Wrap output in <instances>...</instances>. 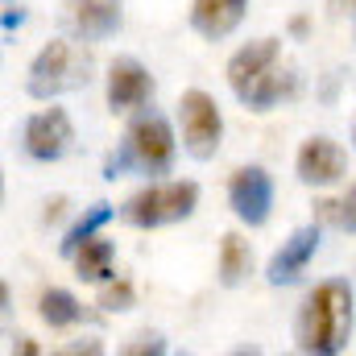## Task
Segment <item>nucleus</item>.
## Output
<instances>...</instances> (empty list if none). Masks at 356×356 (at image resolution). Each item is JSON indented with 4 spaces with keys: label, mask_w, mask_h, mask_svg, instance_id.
<instances>
[{
    "label": "nucleus",
    "mask_w": 356,
    "mask_h": 356,
    "mask_svg": "<svg viewBox=\"0 0 356 356\" xmlns=\"http://www.w3.org/2000/svg\"><path fill=\"white\" fill-rule=\"evenodd\" d=\"M315 253H319V220L307 224V228H298V232L273 253V261H269V269H266L269 286H290V282H298Z\"/></svg>",
    "instance_id": "11"
},
{
    "label": "nucleus",
    "mask_w": 356,
    "mask_h": 356,
    "mask_svg": "<svg viewBox=\"0 0 356 356\" xmlns=\"http://www.w3.org/2000/svg\"><path fill=\"white\" fill-rule=\"evenodd\" d=\"M199 203V186L195 182H149L137 195L124 199L120 220L133 228H162V224H178L195 211Z\"/></svg>",
    "instance_id": "5"
},
{
    "label": "nucleus",
    "mask_w": 356,
    "mask_h": 356,
    "mask_svg": "<svg viewBox=\"0 0 356 356\" xmlns=\"http://www.w3.org/2000/svg\"><path fill=\"white\" fill-rule=\"evenodd\" d=\"M75 273L83 282H112L116 269H112V245L104 236H91L75 249Z\"/></svg>",
    "instance_id": "14"
},
{
    "label": "nucleus",
    "mask_w": 356,
    "mask_h": 356,
    "mask_svg": "<svg viewBox=\"0 0 356 356\" xmlns=\"http://www.w3.org/2000/svg\"><path fill=\"white\" fill-rule=\"evenodd\" d=\"M75 141V129H71V116L63 108H46L38 116L25 120V133H21V145L33 162H58Z\"/></svg>",
    "instance_id": "7"
},
{
    "label": "nucleus",
    "mask_w": 356,
    "mask_h": 356,
    "mask_svg": "<svg viewBox=\"0 0 356 356\" xmlns=\"http://www.w3.org/2000/svg\"><path fill=\"white\" fill-rule=\"evenodd\" d=\"M178 120H182V145L191 158L207 162L216 149H220V137H224V116L216 108V99L207 91H186L178 99Z\"/></svg>",
    "instance_id": "6"
},
{
    "label": "nucleus",
    "mask_w": 356,
    "mask_h": 356,
    "mask_svg": "<svg viewBox=\"0 0 356 356\" xmlns=\"http://www.w3.org/2000/svg\"><path fill=\"white\" fill-rule=\"evenodd\" d=\"M332 4V13H344V8H356V0H327Z\"/></svg>",
    "instance_id": "20"
},
{
    "label": "nucleus",
    "mask_w": 356,
    "mask_h": 356,
    "mask_svg": "<svg viewBox=\"0 0 356 356\" xmlns=\"http://www.w3.org/2000/svg\"><path fill=\"white\" fill-rule=\"evenodd\" d=\"M353 336V286L344 277L319 282L298 307V348L311 356H336Z\"/></svg>",
    "instance_id": "1"
},
{
    "label": "nucleus",
    "mask_w": 356,
    "mask_h": 356,
    "mask_svg": "<svg viewBox=\"0 0 356 356\" xmlns=\"http://www.w3.org/2000/svg\"><path fill=\"white\" fill-rule=\"evenodd\" d=\"M124 21L120 0H67V25L79 42H99Z\"/></svg>",
    "instance_id": "12"
},
{
    "label": "nucleus",
    "mask_w": 356,
    "mask_h": 356,
    "mask_svg": "<svg viewBox=\"0 0 356 356\" xmlns=\"http://www.w3.org/2000/svg\"><path fill=\"white\" fill-rule=\"evenodd\" d=\"M228 203H232L241 224L261 228L269 220V211H273V182H269V175L261 166H241L232 175V182H228Z\"/></svg>",
    "instance_id": "8"
},
{
    "label": "nucleus",
    "mask_w": 356,
    "mask_h": 356,
    "mask_svg": "<svg viewBox=\"0 0 356 356\" xmlns=\"http://www.w3.org/2000/svg\"><path fill=\"white\" fill-rule=\"evenodd\" d=\"M228 88L236 91V99L253 112H269L273 104H282L294 91V75L282 67V46L277 38H257L245 50L232 54L228 63Z\"/></svg>",
    "instance_id": "2"
},
{
    "label": "nucleus",
    "mask_w": 356,
    "mask_h": 356,
    "mask_svg": "<svg viewBox=\"0 0 356 356\" xmlns=\"http://www.w3.org/2000/svg\"><path fill=\"white\" fill-rule=\"evenodd\" d=\"M154 95V75L137 58H116L108 67V108L112 112H133L145 108Z\"/></svg>",
    "instance_id": "9"
},
{
    "label": "nucleus",
    "mask_w": 356,
    "mask_h": 356,
    "mask_svg": "<svg viewBox=\"0 0 356 356\" xmlns=\"http://www.w3.org/2000/svg\"><path fill=\"white\" fill-rule=\"evenodd\" d=\"M294 170H298V182H307V186H336V182L344 178V170H348V158H344V149H340L336 141L311 137V141L298 149Z\"/></svg>",
    "instance_id": "10"
},
{
    "label": "nucleus",
    "mask_w": 356,
    "mask_h": 356,
    "mask_svg": "<svg viewBox=\"0 0 356 356\" xmlns=\"http://www.w3.org/2000/svg\"><path fill=\"white\" fill-rule=\"evenodd\" d=\"M253 269V249L249 241H241L236 232H228L220 241V286H241Z\"/></svg>",
    "instance_id": "15"
},
{
    "label": "nucleus",
    "mask_w": 356,
    "mask_h": 356,
    "mask_svg": "<svg viewBox=\"0 0 356 356\" xmlns=\"http://www.w3.org/2000/svg\"><path fill=\"white\" fill-rule=\"evenodd\" d=\"M99 307L104 311H129L133 307V286L129 282H108L104 294H99Z\"/></svg>",
    "instance_id": "19"
},
{
    "label": "nucleus",
    "mask_w": 356,
    "mask_h": 356,
    "mask_svg": "<svg viewBox=\"0 0 356 356\" xmlns=\"http://www.w3.org/2000/svg\"><path fill=\"white\" fill-rule=\"evenodd\" d=\"M245 8H249V0H195L191 4V25L207 42H220L245 21Z\"/></svg>",
    "instance_id": "13"
},
{
    "label": "nucleus",
    "mask_w": 356,
    "mask_h": 356,
    "mask_svg": "<svg viewBox=\"0 0 356 356\" xmlns=\"http://www.w3.org/2000/svg\"><path fill=\"white\" fill-rule=\"evenodd\" d=\"M315 220L319 224H332L340 232H356V186L340 199H319L315 203Z\"/></svg>",
    "instance_id": "17"
},
{
    "label": "nucleus",
    "mask_w": 356,
    "mask_h": 356,
    "mask_svg": "<svg viewBox=\"0 0 356 356\" xmlns=\"http://www.w3.org/2000/svg\"><path fill=\"white\" fill-rule=\"evenodd\" d=\"M170 166H175V133H170L166 116L141 112L129 124L120 149L108 158L104 178H120V175H129V170H137V175H166Z\"/></svg>",
    "instance_id": "3"
},
{
    "label": "nucleus",
    "mask_w": 356,
    "mask_h": 356,
    "mask_svg": "<svg viewBox=\"0 0 356 356\" xmlns=\"http://www.w3.org/2000/svg\"><path fill=\"white\" fill-rule=\"evenodd\" d=\"M88 79H91L88 50H83L79 42L58 38V42H50V46H46V50L29 63L25 91H29L33 99H54V95H63V91L83 88Z\"/></svg>",
    "instance_id": "4"
},
{
    "label": "nucleus",
    "mask_w": 356,
    "mask_h": 356,
    "mask_svg": "<svg viewBox=\"0 0 356 356\" xmlns=\"http://www.w3.org/2000/svg\"><path fill=\"white\" fill-rule=\"evenodd\" d=\"M108 220H112V207H108V203H95L88 216H83V220H79V224L67 232V241H63V253H67V257H75V249H79L83 241H91V236H95V232H99Z\"/></svg>",
    "instance_id": "18"
},
{
    "label": "nucleus",
    "mask_w": 356,
    "mask_h": 356,
    "mask_svg": "<svg viewBox=\"0 0 356 356\" xmlns=\"http://www.w3.org/2000/svg\"><path fill=\"white\" fill-rule=\"evenodd\" d=\"M38 311H42V319H46L50 327H71V323H79V319H83L79 298H75V294H67V290H46V294H42V302H38Z\"/></svg>",
    "instance_id": "16"
}]
</instances>
